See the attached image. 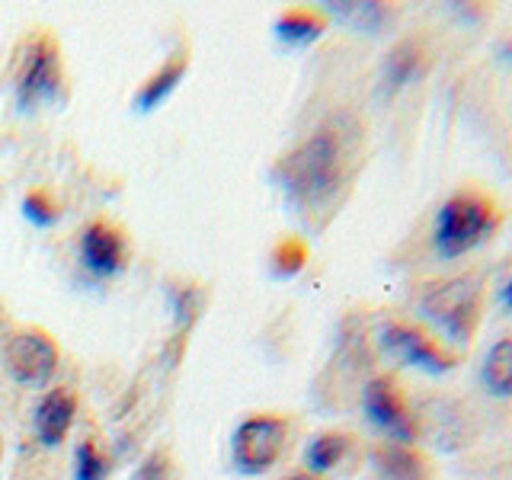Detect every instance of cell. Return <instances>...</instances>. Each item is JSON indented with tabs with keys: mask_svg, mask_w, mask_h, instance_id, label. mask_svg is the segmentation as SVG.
Returning a JSON list of instances; mask_svg holds the SVG:
<instances>
[{
	"mask_svg": "<svg viewBox=\"0 0 512 480\" xmlns=\"http://www.w3.org/2000/svg\"><path fill=\"white\" fill-rule=\"evenodd\" d=\"M356 164V128L330 119L304 138L279 164L288 202L301 212H327L349 186Z\"/></svg>",
	"mask_w": 512,
	"mask_h": 480,
	"instance_id": "obj_1",
	"label": "cell"
},
{
	"mask_svg": "<svg viewBox=\"0 0 512 480\" xmlns=\"http://www.w3.org/2000/svg\"><path fill=\"white\" fill-rule=\"evenodd\" d=\"M503 224V212L487 192L455 189L432 218V250L439 260H461L477 247L490 244Z\"/></svg>",
	"mask_w": 512,
	"mask_h": 480,
	"instance_id": "obj_2",
	"label": "cell"
},
{
	"mask_svg": "<svg viewBox=\"0 0 512 480\" xmlns=\"http://www.w3.org/2000/svg\"><path fill=\"white\" fill-rule=\"evenodd\" d=\"M416 311L426 320L429 333H439L448 349L458 352L471 346L484 317V279L477 272H464L455 279L432 282L416 301Z\"/></svg>",
	"mask_w": 512,
	"mask_h": 480,
	"instance_id": "obj_3",
	"label": "cell"
},
{
	"mask_svg": "<svg viewBox=\"0 0 512 480\" xmlns=\"http://www.w3.org/2000/svg\"><path fill=\"white\" fill-rule=\"evenodd\" d=\"M375 340H378V349L384 352V356L394 359L397 365L416 368V372L445 375L458 365L455 349H448L426 327L410 324V320H397V317L381 320Z\"/></svg>",
	"mask_w": 512,
	"mask_h": 480,
	"instance_id": "obj_4",
	"label": "cell"
},
{
	"mask_svg": "<svg viewBox=\"0 0 512 480\" xmlns=\"http://www.w3.org/2000/svg\"><path fill=\"white\" fill-rule=\"evenodd\" d=\"M362 410L365 420L372 423L388 442L413 445L420 439V420L410 410L404 391L397 388L391 375H375L362 388Z\"/></svg>",
	"mask_w": 512,
	"mask_h": 480,
	"instance_id": "obj_5",
	"label": "cell"
},
{
	"mask_svg": "<svg viewBox=\"0 0 512 480\" xmlns=\"http://www.w3.org/2000/svg\"><path fill=\"white\" fill-rule=\"evenodd\" d=\"M288 426L279 416H250L237 426L231 439V458L240 474H266L285 448Z\"/></svg>",
	"mask_w": 512,
	"mask_h": 480,
	"instance_id": "obj_6",
	"label": "cell"
},
{
	"mask_svg": "<svg viewBox=\"0 0 512 480\" xmlns=\"http://www.w3.org/2000/svg\"><path fill=\"white\" fill-rule=\"evenodd\" d=\"M61 90V61L58 45L52 36H32V42L23 48L20 74H16V100L23 109H32L36 103H48Z\"/></svg>",
	"mask_w": 512,
	"mask_h": 480,
	"instance_id": "obj_7",
	"label": "cell"
},
{
	"mask_svg": "<svg viewBox=\"0 0 512 480\" xmlns=\"http://www.w3.org/2000/svg\"><path fill=\"white\" fill-rule=\"evenodd\" d=\"M4 368L23 388H45L58 372V346L39 330H20L4 343Z\"/></svg>",
	"mask_w": 512,
	"mask_h": 480,
	"instance_id": "obj_8",
	"label": "cell"
},
{
	"mask_svg": "<svg viewBox=\"0 0 512 480\" xmlns=\"http://www.w3.org/2000/svg\"><path fill=\"white\" fill-rule=\"evenodd\" d=\"M429 68V52L420 39H404L397 42L388 58L381 64V80H378V93L381 96H394L397 90L410 87L413 80H420Z\"/></svg>",
	"mask_w": 512,
	"mask_h": 480,
	"instance_id": "obj_9",
	"label": "cell"
},
{
	"mask_svg": "<svg viewBox=\"0 0 512 480\" xmlns=\"http://www.w3.org/2000/svg\"><path fill=\"white\" fill-rule=\"evenodd\" d=\"M77 250H80L84 266L93 272V276H103V279L116 276L125 263V244H122L119 231H112L103 221H93L90 228H84Z\"/></svg>",
	"mask_w": 512,
	"mask_h": 480,
	"instance_id": "obj_10",
	"label": "cell"
},
{
	"mask_svg": "<svg viewBox=\"0 0 512 480\" xmlns=\"http://www.w3.org/2000/svg\"><path fill=\"white\" fill-rule=\"evenodd\" d=\"M372 468L381 480H432V468L423 452H416L413 445L388 442L375 445Z\"/></svg>",
	"mask_w": 512,
	"mask_h": 480,
	"instance_id": "obj_11",
	"label": "cell"
},
{
	"mask_svg": "<svg viewBox=\"0 0 512 480\" xmlns=\"http://www.w3.org/2000/svg\"><path fill=\"white\" fill-rule=\"evenodd\" d=\"M74 423V394L55 388L42 397V404L36 407V436L42 445H61V439L68 436V429Z\"/></svg>",
	"mask_w": 512,
	"mask_h": 480,
	"instance_id": "obj_12",
	"label": "cell"
},
{
	"mask_svg": "<svg viewBox=\"0 0 512 480\" xmlns=\"http://www.w3.org/2000/svg\"><path fill=\"white\" fill-rule=\"evenodd\" d=\"M480 384L496 400H512V333L500 336L490 349L484 362H480Z\"/></svg>",
	"mask_w": 512,
	"mask_h": 480,
	"instance_id": "obj_13",
	"label": "cell"
},
{
	"mask_svg": "<svg viewBox=\"0 0 512 480\" xmlns=\"http://www.w3.org/2000/svg\"><path fill=\"white\" fill-rule=\"evenodd\" d=\"M186 68H189V58H186V52L173 55L170 61L160 64V71H157L151 80H144V87L138 90V96H135V109H138V112H151L157 103H164L167 96L173 93V87L183 80Z\"/></svg>",
	"mask_w": 512,
	"mask_h": 480,
	"instance_id": "obj_14",
	"label": "cell"
},
{
	"mask_svg": "<svg viewBox=\"0 0 512 480\" xmlns=\"http://www.w3.org/2000/svg\"><path fill=\"white\" fill-rule=\"evenodd\" d=\"M324 16L317 10H288L276 20V39L288 48H304L324 36Z\"/></svg>",
	"mask_w": 512,
	"mask_h": 480,
	"instance_id": "obj_15",
	"label": "cell"
},
{
	"mask_svg": "<svg viewBox=\"0 0 512 480\" xmlns=\"http://www.w3.org/2000/svg\"><path fill=\"white\" fill-rule=\"evenodd\" d=\"M349 455V436L346 432H320L304 448V464L311 474H327Z\"/></svg>",
	"mask_w": 512,
	"mask_h": 480,
	"instance_id": "obj_16",
	"label": "cell"
},
{
	"mask_svg": "<svg viewBox=\"0 0 512 480\" xmlns=\"http://www.w3.org/2000/svg\"><path fill=\"white\" fill-rule=\"evenodd\" d=\"M327 10L340 23L362 29V32H378L381 26H388V20L394 16L388 4H343V0H336V4H327Z\"/></svg>",
	"mask_w": 512,
	"mask_h": 480,
	"instance_id": "obj_17",
	"label": "cell"
},
{
	"mask_svg": "<svg viewBox=\"0 0 512 480\" xmlns=\"http://www.w3.org/2000/svg\"><path fill=\"white\" fill-rule=\"evenodd\" d=\"M304 263H308V247H304V240L298 237H285L282 244H276V250H272V272L282 279L298 276Z\"/></svg>",
	"mask_w": 512,
	"mask_h": 480,
	"instance_id": "obj_18",
	"label": "cell"
},
{
	"mask_svg": "<svg viewBox=\"0 0 512 480\" xmlns=\"http://www.w3.org/2000/svg\"><path fill=\"white\" fill-rule=\"evenodd\" d=\"M109 461L93 442H80L74 452V480H106Z\"/></svg>",
	"mask_w": 512,
	"mask_h": 480,
	"instance_id": "obj_19",
	"label": "cell"
},
{
	"mask_svg": "<svg viewBox=\"0 0 512 480\" xmlns=\"http://www.w3.org/2000/svg\"><path fill=\"white\" fill-rule=\"evenodd\" d=\"M23 215L36 224V228H48V224L58 221V208L48 199V192H29L23 202Z\"/></svg>",
	"mask_w": 512,
	"mask_h": 480,
	"instance_id": "obj_20",
	"label": "cell"
},
{
	"mask_svg": "<svg viewBox=\"0 0 512 480\" xmlns=\"http://www.w3.org/2000/svg\"><path fill=\"white\" fill-rule=\"evenodd\" d=\"M132 480H167V458L160 452L148 455V461H144L141 468L135 471Z\"/></svg>",
	"mask_w": 512,
	"mask_h": 480,
	"instance_id": "obj_21",
	"label": "cell"
},
{
	"mask_svg": "<svg viewBox=\"0 0 512 480\" xmlns=\"http://www.w3.org/2000/svg\"><path fill=\"white\" fill-rule=\"evenodd\" d=\"M500 301H503V308L506 311H512V276L503 282V288H500Z\"/></svg>",
	"mask_w": 512,
	"mask_h": 480,
	"instance_id": "obj_22",
	"label": "cell"
},
{
	"mask_svg": "<svg viewBox=\"0 0 512 480\" xmlns=\"http://www.w3.org/2000/svg\"><path fill=\"white\" fill-rule=\"evenodd\" d=\"M282 480H320V477L311 474V471H295V474H285Z\"/></svg>",
	"mask_w": 512,
	"mask_h": 480,
	"instance_id": "obj_23",
	"label": "cell"
},
{
	"mask_svg": "<svg viewBox=\"0 0 512 480\" xmlns=\"http://www.w3.org/2000/svg\"><path fill=\"white\" fill-rule=\"evenodd\" d=\"M500 58L512 64V39H503V42H500Z\"/></svg>",
	"mask_w": 512,
	"mask_h": 480,
	"instance_id": "obj_24",
	"label": "cell"
},
{
	"mask_svg": "<svg viewBox=\"0 0 512 480\" xmlns=\"http://www.w3.org/2000/svg\"><path fill=\"white\" fill-rule=\"evenodd\" d=\"M0 458H4V442H0Z\"/></svg>",
	"mask_w": 512,
	"mask_h": 480,
	"instance_id": "obj_25",
	"label": "cell"
}]
</instances>
